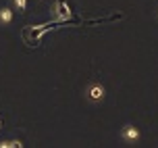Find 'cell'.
I'll return each mask as SVG.
<instances>
[{"label":"cell","instance_id":"6da1fadb","mask_svg":"<svg viewBox=\"0 0 158 148\" xmlns=\"http://www.w3.org/2000/svg\"><path fill=\"white\" fill-rule=\"evenodd\" d=\"M87 98L92 102H102L104 100V96H106V90H104L102 84H92V86L87 88Z\"/></svg>","mask_w":158,"mask_h":148},{"label":"cell","instance_id":"7a4b0ae2","mask_svg":"<svg viewBox=\"0 0 158 148\" xmlns=\"http://www.w3.org/2000/svg\"><path fill=\"white\" fill-rule=\"evenodd\" d=\"M54 15H56V19H60V21H67V19L71 17V8H69V2H67V0H56Z\"/></svg>","mask_w":158,"mask_h":148},{"label":"cell","instance_id":"3957f363","mask_svg":"<svg viewBox=\"0 0 158 148\" xmlns=\"http://www.w3.org/2000/svg\"><path fill=\"white\" fill-rule=\"evenodd\" d=\"M121 136H123V140H127V142H137L139 140V129L133 127V125H125L123 132H121Z\"/></svg>","mask_w":158,"mask_h":148},{"label":"cell","instance_id":"277c9868","mask_svg":"<svg viewBox=\"0 0 158 148\" xmlns=\"http://www.w3.org/2000/svg\"><path fill=\"white\" fill-rule=\"evenodd\" d=\"M13 19H15V13H13L8 7H2V8H0V23H2V25L13 23Z\"/></svg>","mask_w":158,"mask_h":148},{"label":"cell","instance_id":"5b68a950","mask_svg":"<svg viewBox=\"0 0 158 148\" xmlns=\"http://www.w3.org/2000/svg\"><path fill=\"white\" fill-rule=\"evenodd\" d=\"M0 148H23L21 140H0Z\"/></svg>","mask_w":158,"mask_h":148},{"label":"cell","instance_id":"8992f818","mask_svg":"<svg viewBox=\"0 0 158 148\" xmlns=\"http://www.w3.org/2000/svg\"><path fill=\"white\" fill-rule=\"evenodd\" d=\"M15 2V7L19 8V13H25L27 11V0H13Z\"/></svg>","mask_w":158,"mask_h":148},{"label":"cell","instance_id":"52a82bcc","mask_svg":"<svg viewBox=\"0 0 158 148\" xmlns=\"http://www.w3.org/2000/svg\"><path fill=\"white\" fill-rule=\"evenodd\" d=\"M0 127H2V119H0Z\"/></svg>","mask_w":158,"mask_h":148}]
</instances>
